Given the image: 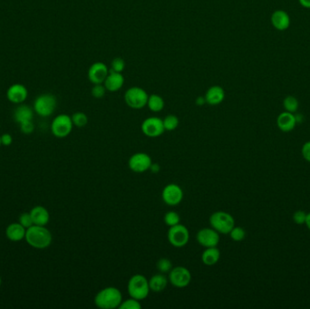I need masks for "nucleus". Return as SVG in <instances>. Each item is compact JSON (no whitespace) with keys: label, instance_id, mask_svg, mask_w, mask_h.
Here are the masks:
<instances>
[{"label":"nucleus","instance_id":"obj_40","mask_svg":"<svg viewBox=\"0 0 310 309\" xmlns=\"http://www.w3.org/2000/svg\"><path fill=\"white\" fill-rule=\"evenodd\" d=\"M151 173H159L161 171V166L159 163H151L150 170H149Z\"/></svg>","mask_w":310,"mask_h":309},{"label":"nucleus","instance_id":"obj_22","mask_svg":"<svg viewBox=\"0 0 310 309\" xmlns=\"http://www.w3.org/2000/svg\"><path fill=\"white\" fill-rule=\"evenodd\" d=\"M220 259V249L217 247H205V250L201 254L202 263L209 267L216 265Z\"/></svg>","mask_w":310,"mask_h":309},{"label":"nucleus","instance_id":"obj_1","mask_svg":"<svg viewBox=\"0 0 310 309\" xmlns=\"http://www.w3.org/2000/svg\"><path fill=\"white\" fill-rule=\"evenodd\" d=\"M24 239L31 247L37 249H44L51 245L53 237L45 226L33 225L27 229Z\"/></svg>","mask_w":310,"mask_h":309},{"label":"nucleus","instance_id":"obj_9","mask_svg":"<svg viewBox=\"0 0 310 309\" xmlns=\"http://www.w3.org/2000/svg\"><path fill=\"white\" fill-rule=\"evenodd\" d=\"M192 273L184 266L172 268L169 272V281L177 289H184L192 282Z\"/></svg>","mask_w":310,"mask_h":309},{"label":"nucleus","instance_id":"obj_41","mask_svg":"<svg viewBox=\"0 0 310 309\" xmlns=\"http://www.w3.org/2000/svg\"><path fill=\"white\" fill-rule=\"evenodd\" d=\"M195 103L197 106H203L204 104L206 103V99H205V96H198L195 100Z\"/></svg>","mask_w":310,"mask_h":309},{"label":"nucleus","instance_id":"obj_44","mask_svg":"<svg viewBox=\"0 0 310 309\" xmlns=\"http://www.w3.org/2000/svg\"><path fill=\"white\" fill-rule=\"evenodd\" d=\"M1 283H2V280H1V276H0V287H1Z\"/></svg>","mask_w":310,"mask_h":309},{"label":"nucleus","instance_id":"obj_6","mask_svg":"<svg viewBox=\"0 0 310 309\" xmlns=\"http://www.w3.org/2000/svg\"><path fill=\"white\" fill-rule=\"evenodd\" d=\"M57 101L56 96L50 94L41 95L37 97L35 103L34 109L38 116L42 117H47L53 114L57 108Z\"/></svg>","mask_w":310,"mask_h":309},{"label":"nucleus","instance_id":"obj_2","mask_svg":"<svg viewBox=\"0 0 310 309\" xmlns=\"http://www.w3.org/2000/svg\"><path fill=\"white\" fill-rule=\"evenodd\" d=\"M122 301V292L115 287L102 289L94 297V304L101 309L119 308Z\"/></svg>","mask_w":310,"mask_h":309},{"label":"nucleus","instance_id":"obj_13","mask_svg":"<svg viewBox=\"0 0 310 309\" xmlns=\"http://www.w3.org/2000/svg\"><path fill=\"white\" fill-rule=\"evenodd\" d=\"M196 239L202 247H217L220 243V233L212 228H203L198 231Z\"/></svg>","mask_w":310,"mask_h":309},{"label":"nucleus","instance_id":"obj_42","mask_svg":"<svg viewBox=\"0 0 310 309\" xmlns=\"http://www.w3.org/2000/svg\"><path fill=\"white\" fill-rule=\"evenodd\" d=\"M299 3L302 7L306 9H310V0H299Z\"/></svg>","mask_w":310,"mask_h":309},{"label":"nucleus","instance_id":"obj_36","mask_svg":"<svg viewBox=\"0 0 310 309\" xmlns=\"http://www.w3.org/2000/svg\"><path fill=\"white\" fill-rule=\"evenodd\" d=\"M306 212L304 210H297L294 212L293 221L297 225H304L306 222Z\"/></svg>","mask_w":310,"mask_h":309},{"label":"nucleus","instance_id":"obj_24","mask_svg":"<svg viewBox=\"0 0 310 309\" xmlns=\"http://www.w3.org/2000/svg\"><path fill=\"white\" fill-rule=\"evenodd\" d=\"M34 113L28 105H20L16 108L14 113V119L17 124H22L28 121H32Z\"/></svg>","mask_w":310,"mask_h":309},{"label":"nucleus","instance_id":"obj_43","mask_svg":"<svg viewBox=\"0 0 310 309\" xmlns=\"http://www.w3.org/2000/svg\"><path fill=\"white\" fill-rule=\"evenodd\" d=\"M305 224H306V228L310 231V212L306 213V222H305Z\"/></svg>","mask_w":310,"mask_h":309},{"label":"nucleus","instance_id":"obj_5","mask_svg":"<svg viewBox=\"0 0 310 309\" xmlns=\"http://www.w3.org/2000/svg\"><path fill=\"white\" fill-rule=\"evenodd\" d=\"M149 95L147 92L139 87H130L124 94V102L134 110H140L147 106Z\"/></svg>","mask_w":310,"mask_h":309},{"label":"nucleus","instance_id":"obj_34","mask_svg":"<svg viewBox=\"0 0 310 309\" xmlns=\"http://www.w3.org/2000/svg\"><path fill=\"white\" fill-rule=\"evenodd\" d=\"M106 89L104 83H98L94 85V87L91 90V94L95 99H101L106 95Z\"/></svg>","mask_w":310,"mask_h":309},{"label":"nucleus","instance_id":"obj_3","mask_svg":"<svg viewBox=\"0 0 310 309\" xmlns=\"http://www.w3.org/2000/svg\"><path fill=\"white\" fill-rule=\"evenodd\" d=\"M128 294L130 297L139 301L145 299L151 291L149 280L141 274H135L128 281Z\"/></svg>","mask_w":310,"mask_h":309},{"label":"nucleus","instance_id":"obj_32","mask_svg":"<svg viewBox=\"0 0 310 309\" xmlns=\"http://www.w3.org/2000/svg\"><path fill=\"white\" fill-rule=\"evenodd\" d=\"M141 301L135 299L133 297H130L126 300H122L121 305H119V309H141Z\"/></svg>","mask_w":310,"mask_h":309},{"label":"nucleus","instance_id":"obj_19","mask_svg":"<svg viewBox=\"0 0 310 309\" xmlns=\"http://www.w3.org/2000/svg\"><path fill=\"white\" fill-rule=\"evenodd\" d=\"M30 214L32 217L34 225L38 226H46L50 220V214L48 210L45 207L36 206L33 208Z\"/></svg>","mask_w":310,"mask_h":309},{"label":"nucleus","instance_id":"obj_28","mask_svg":"<svg viewBox=\"0 0 310 309\" xmlns=\"http://www.w3.org/2000/svg\"><path fill=\"white\" fill-rule=\"evenodd\" d=\"M71 118L73 121V126H76L78 128L85 127L86 126V124H88V116L83 111L74 113L73 116H71Z\"/></svg>","mask_w":310,"mask_h":309},{"label":"nucleus","instance_id":"obj_30","mask_svg":"<svg viewBox=\"0 0 310 309\" xmlns=\"http://www.w3.org/2000/svg\"><path fill=\"white\" fill-rule=\"evenodd\" d=\"M156 268H157L160 273L166 274V273L170 272L173 267H172V262L171 260H168L166 258H162L157 261Z\"/></svg>","mask_w":310,"mask_h":309},{"label":"nucleus","instance_id":"obj_4","mask_svg":"<svg viewBox=\"0 0 310 309\" xmlns=\"http://www.w3.org/2000/svg\"><path fill=\"white\" fill-rule=\"evenodd\" d=\"M210 224L212 229L218 231L220 234H228L235 227V219L232 215L220 210L211 215Z\"/></svg>","mask_w":310,"mask_h":309},{"label":"nucleus","instance_id":"obj_33","mask_svg":"<svg viewBox=\"0 0 310 309\" xmlns=\"http://www.w3.org/2000/svg\"><path fill=\"white\" fill-rule=\"evenodd\" d=\"M125 68V61L122 58H115L111 62L110 71L116 73H122Z\"/></svg>","mask_w":310,"mask_h":309},{"label":"nucleus","instance_id":"obj_35","mask_svg":"<svg viewBox=\"0 0 310 309\" xmlns=\"http://www.w3.org/2000/svg\"><path fill=\"white\" fill-rule=\"evenodd\" d=\"M18 222L20 223L21 225L25 229H29V228L33 226L34 222H33L32 217H31L30 212L22 213L19 216V218H18Z\"/></svg>","mask_w":310,"mask_h":309},{"label":"nucleus","instance_id":"obj_20","mask_svg":"<svg viewBox=\"0 0 310 309\" xmlns=\"http://www.w3.org/2000/svg\"><path fill=\"white\" fill-rule=\"evenodd\" d=\"M271 23L275 29L279 31H284L290 25V17L288 13L283 10H277L272 14Z\"/></svg>","mask_w":310,"mask_h":309},{"label":"nucleus","instance_id":"obj_8","mask_svg":"<svg viewBox=\"0 0 310 309\" xmlns=\"http://www.w3.org/2000/svg\"><path fill=\"white\" fill-rule=\"evenodd\" d=\"M168 241L174 247H184L187 245L190 239V232L187 227L183 224H177L170 228L168 231Z\"/></svg>","mask_w":310,"mask_h":309},{"label":"nucleus","instance_id":"obj_21","mask_svg":"<svg viewBox=\"0 0 310 309\" xmlns=\"http://www.w3.org/2000/svg\"><path fill=\"white\" fill-rule=\"evenodd\" d=\"M27 229L23 227L20 223H11L6 230V235L9 240L17 242L24 239Z\"/></svg>","mask_w":310,"mask_h":309},{"label":"nucleus","instance_id":"obj_17","mask_svg":"<svg viewBox=\"0 0 310 309\" xmlns=\"http://www.w3.org/2000/svg\"><path fill=\"white\" fill-rule=\"evenodd\" d=\"M28 90L27 88L20 83L13 85L8 88L7 92L8 99L13 103H21L25 101L28 97Z\"/></svg>","mask_w":310,"mask_h":309},{"label":"nucleus","instance_id":"obj_31","mask_svg":"<svg viewBox=\"0 0 310 309\" xmlns=\"http://www.w3.org/2000/svg\"><path fill=\"white\" fill-rule=\"evenodd\" d=\"M228 234L230 236V239L236 242L242 241L246 238V231L242 227L235 226Z\"/></svg>","mask_w":310,"mask_h":309},{"label":"nucleus","instance_id":"obj_27","mask_svg":"<svg viewBox=\"0 0 310 309\" xmlns=\"http://www.w3.org/2000/svg\"><path fill=\"white\" fill-rule=\"evenodd\" d=\"M283 106L285 108L286 111L294 114L298 111L299 103L296 97H294L292 95H289L283 101Z\"/></svg>","mask_w":310,"mask_h":309},{"label":"nucleus","instance_id":"obj_12","mask_svg":"<svg viewBox=\"0 0 310 309\" xmlns=\"http://www.w3.org/2000/svg\"><path fill=\"white\" fill-rule=\"evenodd\" d=\"M152 163L151 156L145 153H136L129 158L128 166L135 173H146Z\"/></svg>","mask_w":310,"mask_h":309},{"label":"nucleus","instance_id":"obj_18","mask_svg":"<svg viewBox=\"0 0 310 309\" xmlns=\"http://www.w3.org/2000/svg\"><path fill=\"white\" fill-rule=\"evenodd\" d=\"M206 103L210 105H219L225 99L224 89L220 86H213L209 88L205 94Z\"/></svg>","mask_w":310,"mask_h":309},{"label":"nucleus","instance_id":"obj_15","mask_svg":"<svg viewBox=\"0 0 310 309\" xmlns=\"http://www.w3.org/2000/svg\"><path fill=\"white\" fill-rule=\"evenodd\" d=\"M123 85H124V77L122 73H116L113 71L109 72V74L104 82V86L106 87V91L112 92V93L119 91L120 89H122Z\"/></svg>","mask_w":310,"mask_h":309},{"label":"nucleus","instance_id":"obj_39","mask_svg":"<svg viewBox=\"0 0 310 309\" xmlns=\"http://www.w3.org/2000/svg\"><path fill=\"white\" fill-rule=\"evenodd\" d=\"M1 144L5 146H9L11 145L13 142V138L10 134L8 133H4L3 135H1Z\"/></svg>","mask_w":310,"mask_h":309},{"label":"nucleus","instance_id":"obj_10","mask_svg":"<svg viewBox=\"0 0 310 309\" xmlns=\"http://www.w3.org/2000/svg\"><path fill=\"white\" fill-rule=\"evenodd\" d=\"M141 130L145 136L149 138H157L162 136L165 129L163 126V119L156 116L148 117L141 125Z\"/></svg>","mask_w":310,"mask_h":309},{"label":"nucleus","instance_id":"obj_29","mask_svg":"<svg viewBox=\"0 0 310 309\" xmlns=\"http://www.w3.org/2000/svg\"><path fill=\"white\" fill-rule=\"evenodd\" d=\"M164 222L167 225L168 227H173L177 224H179L180 222V217L179 215L173 210H170L168 211L164 215Z\"/></svg>","mask_w":310,"mask_h":309},{"label":"nucleus","instance_id":"obj_26","mask_svg":"<svg viewBox=\"0 0 310 309\" xmlns=\"http://www.w3.org/2000/svg\"><path fill=\"white\" fill-rule=\"evenodd\" d=\"M163 122L164 129H165V131H168V132L174 131L179 126V118L174 115H169V116H165V118L163 120Z\"/></svg>","mask_w":310,"mask_h":309},{"label":"nucleus","instance_id":"obj_37","mask_svg":"<svg viewBox=\"0 0 310 309\" xmlns=\"http://www.w3.org/2000/svg\"><path fill=\"white\" fill-rule=\"evenodd\" d=\"M19 125H20L21 132L24 134H31L35 130V126H34L32 121L24 122V123H22Z\"/></svg>","mask_w":310,"mask_h":309},{"label":"nucleus","instance_id":"obj_23","mask_svg":"<svg viewBox=\"0 0 310 309\" xmlns=\"http://www.w3.org/2000/svg\"><path fill=\"white\" fill-rule=\"evenodd\" d=\"M168 282H169V279L166 276H164V274H163V273L156 274L149 279L150 289H151V291H153V292H162L167 288Z\"/></svg>","mask_w":310,"mask_h":309},{"label":"nucleus","instance_id":"obj_7","mask_svg":"<svg viewBox=\"0 0 310 309\" xmlns=\"http://www.w3.org/2000/svg\"><path fill=\"white\" fill-rule=\"evenodd\" d=\"M73 127V121L71 116L64 114L57 116L51 124V131L54 136L60 139L68 136L72 132Z\"/></svg>","mask_w":310,"mask_h":309},{"label":"nucleus","instance_id":"obj_16","mask_svg":"<svg viewBox=\"0 0 310 309\" xmlns=\"http://www.w3.org/2000/svg\"><path fill=\"white\" fill-rule=\"evenodd\" d=\"M298 124L296 116L289 111H283L277 116V125L278 129L284 132H290L293 131L296 124Z\"/></svg>","mask_w":310,"mask_h":309},{"label":"nucleus","instance_id":"obj_45","mask_svg":"<svg viewBox=\"0 0 310 309\" xmlns=\"http://www.w3.org/2000/svg\"><path fill=\"white\" fill-rule=\"evenodd\" d=\"M1 145H2V144H1V137H0V146H1Z\"/></svg>","mask_w":310,"mask_h":309},{"label":"nucleus","instance_id":"obj_38","mask_svg":"<svg viewBox=\"0 0 310 309\" xmlns=\"http://www.w3.org/2000/svg\"><path fill=\"white\" fill-rule=\"evenodd\" d=\"M301 154L306 161L310 162V141L306 142L302 146Z\"/></svg>","mask_w":310,"mask_h":309},{"label":"nucleus","instance_id":"obj_14","mask_svg":"<svg viewBox=\"0 0 310 309\" xmlns=\"http://www.w3.org/2000/svg\"><path fill=\"white\" fill-rule=\"evenodd\" d=\"M109 72L110 69L105 63L95 62L90 66L87 72V76L90 82L94 85L104 83Z\"/></svg>","mask_w":310,"mask_h":309},{"label":"nucleus","instance_id":"obj_25","mask_svg":"<svg viewBox=\"0 0 310 309\" xmlns=\"http://www.w3.org/2000/svg\"><path fill=\"white\" fill-rule=\"evenodd\" d=\"M164 105H165L164 100L161 95H156V94L149 95L147 106L151 111L159 113V111H163Z\"/></svg>","mask_w":310,"mask_h":309},{"label":"nucleus","instance_id":"obj_11","mask_svg":"<svg viewBox=\"0 0 310 309\" xmlns=\"http://www.w3.org/2000/svg\"><path fill=\"white\" fill-rule=\"evenodd\" d=\"M184 190L176 183H170L163 188L162 198L169 206H177L184 200Z\"/></svg>","mask_w":310,"mask_h":309}]
</instances>
